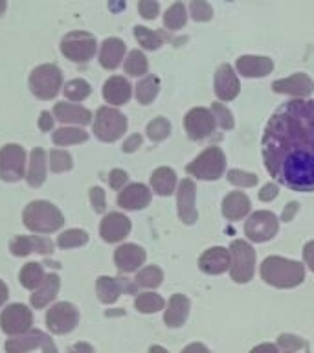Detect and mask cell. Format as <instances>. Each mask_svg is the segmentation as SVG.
<instances>
[{"instance_id": "cell-1", "label": "cell", "mask_w": 314, "mask_h": 353, "mask_svg": "<svg viewBox=\"0 0 314 353\" xmlns=\"http://www.w3.org/2000/svg\"><path fill=\"white\" fill-rule=\"evenodd\" d=\"M264 165L296 192L314 190V99H292L275 110L263 134Z\"/></svg>"}, {"instance_id": "cell-2", "label": "cell", "mask_w": 314, "mask_h": 353, "mask_svg": "<svg viewBox=\"0 0 314 353\" xmlns=\"http://www.w3.org/2000/svg\"><path fill=\"white\" fill-rule=\"evenodd\" d=\"M261 278L269 285H274L278 289H291L305 280V269L303 265L292 259L270 256L261 265Z\"/></svg>"}, {"instance_id": "cell-3", "label": "cell", "mask_w": 314, "mask_h": 353, "mask_svg": "<svg viewBox=\"0 0 314 353\" xmlns=\"http://www.w3.org/2000/svg\"><path fill=\"white\" fill-rule=\"evenodd\" d=\"M22 223L35 234H52L65 225V217L55 204L48 201H33L22 212Z\"/></svg>"}, {"instance_id": "cell-4", "label": "cell", "mask_w": 314, "mask_h": 353, "mask_svg": "<svg viewBox=\"0 0 314 353\" xmlns=\"http://www.w3.org/2000/svg\"><path fill=\"white\" fill-rule=\"evenodd\" d=\"M63 88V72L52 63L37 66L30 74V90L39 99H54Z\"/></svg>"}, {"instance_id": "cell-5", "label": "cell", "mask_w": 314, "mask_h": 353, "mask_svg": "<svg viewBox=\"0 0 314 353\" xmlns=\"http://www.w3.org/2000/svg\"><path fill=\"white\" fill-rule=\"evenodd\" d=\"M127 131V118L114 107H99L94 118V134L101 142H116Z\"/></svg>"}, {"instance_id": "cell-6", "label": "cell", "mask_w": 314, "mask_h": 353, "mask_svg": "<svg viewBox=\"0 0 314 353\" xmlns=\"http://www.w3.org/2000/svg\"><path fill=\"white\" fill-rule=\"evenodd\" d=\"M224 168L226 159L222 149L217 148V145H211V148L198 154L197 159L187 165L186 171L189 175L202 179V181H217L224 173Z\"/></svg>"}, {"instance_id": "cell-7", "label": "cell", "mask_w": 314, "mask_h": 353, "mask_svg": "<svg viewBox=\"0 0 314 353\" xmlns=\"http://www.w3.org/2000/svg\"><path fill=\"white\" fill-rule=\"evenodd\" d=\"M230 276L237 283H247L252 280L255 269V250L247 241L236 239L230 247Z\"/></svg>"}, {"instance_id": "cell-8", "label": "cell", "mask_w": 314, "mask_h": 353, "mask_svg": "<svg viewBox=\"0 0 314 353\" xmlns=\"http://www.w3.org/2000/svg\"><path fill=\"white\" fill-rule=\"evenodd\" d=\"M98 50V41L87 32L66 33L61 41V52L74 63H88Z\"/></svg>"}, {"instance_id": "cell-9", "label": "cell", "mask_w": 314, "mask_h": 353, "mask_svg": "<svg viewBox=\"0 0 314 353\" xmlns=\"http://www.w3.org/2000/svg\"><path fill=\"white\" fill-rule=\"evenodd\" d=\"M26 176V151L19 143H8L0 149V179L19 182Z\"/></svg>"}, {"instance_id": "cell-10", "label": "cell", "mask_w": 314, "mask_h": 353, "mask_svg": "<svg viewBox=\"0 0 314 353\" xmlns=\"http://www.w3.org/2000/svg\"><path fill=\"white\" fill-rule=\"evenodd\" d=\"M79 324V311L68 302H57L46 313V327L55 335H65Z\"/></svg>"}, {"instance_id": "cell-11", "label": "cell", "mask_w": 314, "mask_h": 353, "mask_svg": "<svg viewBox=\"0 0 314 353\" xmlns=\"http://www.w3.org/2000/svg\"><path fill=\"white\" fill-rule=\"evenodd\" d=\"M32 324L33 314L24 303H11L0 314V327L10 336L24 335L30 331Z\"/></svg>"}, {"instance_id": "cell-12", "label": "cell", "mask_w": 314, "mask_h": 353, "mask_svg": "<svg viewBox=\"0 0 314 353\" xmlns=\"http://www.w3.org/2000/svg\"><path fill=\"white\" fill-rule=\"evenodd\" d=\"M35 347H43V353H57L52 336L39 330H30L24 335H17L6 342V352L8 353H26Z\"/></svg>"}, {"instance_id": "cell-13", "label": "cell", "mask_w": 314, "mask_h": 353, "mask_svg": "<svg viewBox=\"0 0 314 353\" xmlns=\"http://www.w3.org/2000/svg\"><path fill=\"white\" fill-rule=\"evenodd\" d=\"M278 217L272 212H255L248 217L244 234L255 243L269 241L278 234Z\"/></svg>"}, {"instance_id": "cell-14", "label": "cell", "mask_w": 314, "mask_h": 353, "mask_svg": "<svg viewBox=\"0 0 314 353\" xmlns=\"http://www.w3.org/2000/svg\"><path fill=\"white\" fill-rule=\"evenodd\" d=\"M215 120L213 112L204 107H197L191 109L184 118V127H186L187 137L191 140H202V138L209 137L215 129Z\"/></svg>"}, {"instance_id": "cell-15", "label": "cell", "mask_w": 314, "mask_h": 353, "mask_svg": "<svg viewBox=\"0 0 314 353\" xmlns=\"http://www.w3.org/2000/svg\"><path fill=\"white\" fill-rule=\"evenodd\" d=\"M131 232V221L129 217L120 212H112L107 214L99 225V234L107 243H118L123 241Z\"/></svg>"}, {"instance_id": "cell-16", "label": "cell", "mask_w": 314, "mask_h": 353, "mask_svg": "<svg viewBox=\"0 0 314 353\" xmlns=\"http://www.w3.org/2000/svg\"><path fill=\"white\" fill-rule=\"evenodd\" d=\"M272 90L278 94L296 96V98H307L308 94L314 90V83L307 74L300 72V74H294L286 79H278V81L272 83Z\"/></svg>"}, {"instance_id": "cell-17", "label": "cell", "mask_w": 314, "mask_h": 353, "mask_svg": "<svg viewBox=\"0 0 314 353\" xmlns=\"http://www.w3.org/2000/svg\"><path fill=\"white\" fill-rule=\"evenodd\" d=\"M10 250L13 256L24 258L28 254L39 252V254H50L54 250V243L50 241L48 237L41 236H17L10 243Z\"/></svg>"}, {"instance_id": "cell-18", "label": "cell", "mask_w": 314, "mask_h": 353, "mask_svg": "<svg viewBox=\"0 0 314 353\" xmlns=\"http://www.w3.org/2000/svg\"><path fill=\"white\" fill-rule=\"evenodd\" d=\"M114 263L121 272H134L145 263V250L134 243H125L116 248Z\"/></svg>"}, {"instance_id": "cell-19", "label": "cell", "mask_w": 314, "mask_h": 353, "mask_svg": "<svg viewBox=\"0 0 314 353\" xmlns=\"http://www.w3.org/2000/svg\"><path fill=\"white\" fill-rule=\"evenodd\" d=\"M176 204H178V217L182 223L193 225L197 221V210H195V184L189 179H184L176 192Z\"/></svg>"}, {"instance_id": "cell-20", "label": "cell", "mask_w": 314, "mask_h": 353, "mask_svg": "<svg viewBox=\"0 0 314 353\" xmlns=\"http://www.w3.org/2000/svg\"><path fill=\"white\" fill-rule=\"evenodd\" d=\"M239 79L230 65H220L215 72V94L222 101H231L239 94Z\"/></svg>"}, {"instance_id": "cell-21", "label": "cell", "mask_w": 314, "mask_h": 353, "mask_svg": "<svg viewBox=\"0 0 314 353\" xmlns=\"http://www.w3.org/2000/svg\"><path fill=\"white\" fill-rule=\"evenodd\" d=\"M96 291H98V298L103 303H114L123 291L134 292L136 285H132L127 280L121 278H109V276H101L96 281Z\"/></svg>"}, {"instance_id": "cell-22", "label": "cell", "mask_w": 314, "mask_h": 353, "mask_svg": "<svg viewBox=\"0 0 314 353\" xmlns=\"http://www.w3.org/2000/svg\"><path fill=\"white\" fill-rule=\"evenodd\" d=\"M149 203H151V192L140 182L129 184L118 195V206L123 210H143L147 208Z\"/></svg>"}, {"instance_id": "cell-23", "label": "cell", "mask_w": 314, "mask_h": 353, "mask_svg": "<svg viewBox=\"0 0 314 353\" xmlns=\"http://www.w3.org/2000/svg\"><path fill=\"white\" fill-rule=\"evenodd\" d=\"M54 116L63 123H70V125H88L92 121L90 110L68 101H57L54 105Z\"/></svg>"}, {"instance_id": "cell-24", "label": "cell", "mask_w": 314, "mask_h": 353, "mask_svg": "<svg viewBox=\"0 0 314 353\" xmlns=\"http://www.w3.org/2000/svg\"><path fill=\"white\" fill-rule=\"evenodd\" d=\"M230 250L222 247H213L200 256L198 267L206 274H222L226 269H230Z\"/></svg>"}, {"instance_id": "cell-25", "label": "cell", "mask_w": 314, "mask_h": 353, "mask_svg": "<svg viewBox=\"0 0 314 353\" xmlns=\"http://www.w3.org/2000/svg\"><path fill=\"white\" fill-rule=\"evenodd\" d=\"M132 96V87L131 83L127 81L125 77L121 76H112L109 77L103 85V98L107 103L120 107L125 105Z\"/></svg>"}, {"instance_id": "cell-26", "label": "cell", "mask_w": 314, "mask_h": 353, "mask_svg": "<svg viewBox=\"0 0 314 353\" xmlns=\"http://www.w3.org/2000/svg\"><path fill=\"white\" fill-rule=\"evenodd\" d=\"M274 68L270 57L263 55H241L237 59V70L244 77H264Z\"/></svg>"}, {"instance_id": "cell-27", "label": "cell", "mask_w": 314, "mask_h": 353, "mask_svg": "<svg viewBox=\"0 0 314 353\" xmlns=\"http://www.w3.org/2000/svg\"><path fill=\"white\" fill-rule=\"evenodd\" d=\"M125 57V43L118 37L105 39L99 50V65L107 70H114Z\"/></svg>"}, {"instance_id": "cell-28", "label": "cell", "mask_w": 314, "mask_h": 353, "mask_svg": "<svg viewBox=\"0 0 314 353\" xmlns=\"http://www.w3.org/2000/svg\"><path fill=\"white\" fill-rule=\"evenodd\" d=\"M46 165H48V160H46V151L43 148H35L30 153V165H28L26 179L28 184L32 188L43 186V182L46 181Z\"/></svg>"}, {"instance_id": "cell-29", "label": "cell", "mask_w": 314, "mask_h": 353, "mask_svg": "<svg viewBox=\"0 0 314 353\" xmlns=\"http://www.w3.org/2000/svg\"><path fill=\"white\" fill-rule=\"evenodd\" d=\"M189 314V300L184 294H173L164 313V322L169 327H180Z\"/></svg>"}, {"instance_id": "cell-30", "label": "cell", "mask_w": 314, "mask_h": 353, "mask_svg": "<svg viewBox=\"0 0 314 353\" xmlns=\"http://www.w3.org/2000/svg\"><path fill=\"white\" fill-rule=\"evenodd\" d=\"M250 212V199L242 192L228 193L222 201V214L226 219L237 221Z\"/></svg>"}, {"instance_id": "cell-31", "label": "cell", "mask_w": 314, "mask_h": 353, "mask_svg": "<svg viewBox=\"0 0 314 353\" xmlns=\"http://www.w3.org/2000/svg\"><path fill=\"white\" fill-rule=\"evenodd\" d=\"M61 287V280L57 274H48L44 278V281L41 283L37 291L32 294V305L35 309H43L46 307L55 296H57V292H59Z\"/></svg>"}, {"instance_id": "cell-32", "label": "cell", "mask_w": 314, "mask_h": 353, "mask_svg": "<svg viewBox=\"0 0 314 353\" xmlns=\"http://www.w3.org/2000/svg\"><path fill=\"white\" fill-rule=\"evenodd\" d=\"M151 186L158 195L165 197L175 192L176 188V175L171 168H158L151 175Z\"/></svg>"}, {"instance_id": "cell-33", "label": "cell", "mask_w": 314, "mask_h": 353, "mask_svg": "<svg viewBox=\"0 0 314 353\" xmlns=\"http://www.w3.org/2000/svg\"><path fill=\"white\" fill-rule=\"evenodd\" d=\"M134 37L145 50H158L169 39L165 32H154V30L143 26L134 28Z\"/></svg>"}, {"instance_id": "cell-34", "label": "cell", "mask_w": 314, "mask_h": 353, "mask_svg": "<svg viewBox=\"0 0 314 353\" xmlns=\"http://www.w3.org/2000/svg\"><path fill=\"white\" fill-rule=\"evenodd\" d=\"M55 145H74V143H83L88 140V132L77 127H63L57 129L52 134Z\"/></svg>"}, {"instance_id": "cell-35", "label": "cell", "mask_w": 314, "mask_h": 353, "mask_svg": "<svg viewBox=\"0 0 314 353\" xmlns=\"http://www.w3.org/2000/svg\"><path fill=\"white\" fill-rule=\"evenodd\" d=\"M46 274H44L43 265L37 263V261H30L22 267L21 270V283L22 287L26 289H39L41 283L44 281Z\"/></svg>"}, {"instance_id": "cell-36", "label": "cell", "mask_w": 314, "mask_h": 353, "mask_svg": "<svg viewBox=\"0 0 314 353\" xmlns=\"http://www.w3.org/2000/svg\"><path fill=\"white\" fill-rule=\"evenodd\" d=\"M160 90V81L156 76H145L136 85V99L142 105H149L156 98Z\"/></svg>"}, {"instance_id": "cell-37", "label": "cell", "mask_w": 314, "mask_h": 353, "mask_svg": "<svg viewBox=\"0 0 314 353\" xmlns=\"http://www.w3.org/2000/svg\"><path fill=\"white\" fill-rule=\"evenodd\" d=\"M123 68H125V72L129 76H145L149 68L147 57H145L140 50H132L131 54L127 55L125 63H123Z\"/></svg>"}, {"instance_id": "cell-38", "label": "cell", "mask_w": 314, "mask_h": 353, "mask_svg": "<svg viewBox=\"0 0 314 353\" xmlns=\"http://www.w3.org/2000/svg\"><path fill=\"white\" fill-rule=\"evenodd\" d=\"M134 305L140 313H156L160 309H164V298L156 292H142L134 300Z\"/></svg>"}, {"instance_id": "cell-39", "label": "cell", "mask_w": 314, "mask_h": 353, "mask_svg": "<svg viewBox=\"0 0 314 353\" xmlns=\"http://www.w3.org/2000/svg\"><path fill=\"white\" fill-rule=\"evenodd\" d=\"M136 285L145 287V289H154V287H158L164 280V272L162 269H158L156 265H149L145 269H142L136 274Z\"/></svg>"}, {"instance_id": "cell-40", "label": "cell", "mask_w": 314, "mask_h": 353, "mask_svg": "<svg viewBox=\"0 0 314 353\" xmlns=\"http://www.w3.org/2000/svg\"><path fill=\"white\" fill-rule=\"evenodd\" d=\"M63 92H65L66 99H72L74 103H77V101H83V99H87L90 96L92 87L85 79H72V81L66 83Z\"/></svg>"}, {"instance_id": "cell-41", "label": "cell", "mask_w": 314, "mask_h": 353, "mask_svg": "<svg viewBox=\"0 0 314 353\" xmlns=\"http://www.w3.org/2000/svg\"><path fill=\"white\" fill-rule=\"evenodd\" d=\"M187 21L186 15V8L182 2H175V4L171 6L169 10L165 11L164 15V26L167 30H180Z\"/></svg>"}, {"instance_id": "cell-42", "label": "cell", "mask_w": 314, "mask_h": 353, "mask_svg": "<svg viewBox=\"0 0 314 353\" xmlns=\"http://www.w3.org/2000/svg\"><path fill=\"white\" fill-rule=\"evenodd\" d=\"M88 243V234L85 230H79V228H72V230L63 232L59 237H57V247L61 248H77L87 245Z\"/></svg>"}, {"instance_id": "cell-43", "label": "cell", "mask_w": 314, "mask_h": 353, "mask_svg": "<svg viewBox=\"0 0 314 353\" xmlns=\"http://www.w3.org/2000/svg\"><path fill=\"white\" fill-rule=\"evenodd\" d=\"M50 170L54 173H65V171H70L74 162H72V157L68 151H63V149H54L50 151V160H48Z\"/></svg>"}, {"instance_id": "cell-44", "label": "cell", "mask_w": 314, "mask_h": 353, "mask_svg": "<svg viewBox=\"0 0 314 353\" xmlns=\"http://www.w3.org/2000/svg\"><path fill=\"white\" fill-rule=\"evenodd\" d=\"M171 132V123L165 118H154L147 125V137L153 142H162L165 138L169 137Z\"/></svg>"}, {"instance_id": "cell-45", "label": "cell", "mask_w": 314, "mask_h": 353, "mask_svg": "<svg viewBox=\"0 0 314 353\" xmlns=\"http://www.w3.org/2000/svg\"><path fill=\"white\" fill-rule=\"evenodd\" d=\"M189 10H191L193 21L197 22L211 21V17H213V10H211V6H209L206 0H191Z\"/></svg>"}, {"instance_id": "cell-46", "label": "cell", "mask_w": 314, "mask_h": 353, "mask_svg": "<svg viewBox=\"0 0 314 353\" xmlns=\"http://www.w3.org/2000/svg\"><path fill=\"white\" fill-rule=\"evenodd\" d=\"M228 181L231 184L241 188H252L258 184V176L252 175V173H247V171H239V170H230L228 171Z\"/></svg>"}, {"instance_id": "cell-47", "label": "cell", "mask_w": 314, "mask_h": 353, "mask_svg": "<svg viewBox=\"0 0 314 353\" xmlns=\"http://www.w3.org/2000/svg\"><path fill=\"white\" fill-rule=\"evenodd\" d=\"M211 112H213L215 120L222 129H231L233 127V118H231V112L226 109L222 103H213L211 105Z\"/></svg>"}, {"instance_id": "cell-48", "label": "cell", "mask_w": 314, "mask_h": 353, "mask_svg": "<svg viewBox=\"0 0 314 353\" xmlns=\"http://www.w3.org/2000/svg\"><path fill=\"white\" fill-rule=\"evenodd\" d=\"M138 11H140V15H142L143 19L153 21V19H156V15L160 13V4L156 0H140Z\"/></svg>"}, {"instance_id": "cell-49", "label": "cell", "mask_w": 314, "mask_h": 353, "mask_svg": "<svg viewBox=\"0 0 314 353\" xmlns=\"http://www.w3.org/2000/svg\"><path fill=\"white\" fill-rule=\"evenodd\" d=\"M90 203H92L94 210H96L98 214H103L105 208H107V197H105L103 188H90Z\"/></svg>"}, {"instance_id": "cell-50", "label": "cell", "mask_w": 314, "mask_h": 353, "mask_svg": "<svg viewBox=\"0 0 314 353\" xmlns=\"http://www.w3.org/2000/svg\"><path fill=\"white\" fill-rule=\"evenodd\" d=\"M278 346L283 347L285 352H296V350L305 346V342H303L300 336L280 335V339H278Z\"/></svg>"}, {"instance_id": "cell-51", "label": "cell", "mask_w": 314, "mask_h": 353, "mask_svg": "<svg viewBox=\"0 0 314 353\" xmlns=\"http://www.w3.org/2000/svg\"><path fill=\"white\" fill-rule=\"evenodd\" d=\"M127 181H129V176L123 170H112L109 173V184L112 190H123Z\"/></svg>"}, {"instance_id": "cell-52", "label": "cell", "mask_w": 314, "mask_h": 353, "mask_svg": "<svg viewBox=\"0 0 314 353\" xmlns=\"http://www.w3.org/2000/svg\"><path fill=\"white\" fill-rule=\"evenodd\" d=\"M54 123H55V118L50 112H41V116H39V129L43 132H48L54 129Z\"/></svg>"}, {"instance_id": "cell-53", "label": "cell", "mask_w": 314, "mask_h": 353, "mask_svg": "<svg viewBox=\"0 0 314 353\" xmlns=\"http://www.w3.org/2000/svg\"><path fill=\"white\" fill-rule=\"evenodd\" d=\"M278 192H280V190H278L275 184H266V186H263V190L259 192V199L264 201V203H269V201L278 197Z\"/></svg>"}, {"instance_id": "cell-54", "label": "cell", "mask_w": 314, "mask_h": 353, "mask_svg": "<svg viewBox=\"0 0 314 353\" xmlns=\"http://www.w3.org/2000/svg\"><path fill=\"white\" fill-rule=\"evenodd\" d=\"M140 145H142V134H132V137L127 138L125 143H123V151H125V153H132V151H136Z\"/></svg>"}, {"instance_id": "cell-55", "label": "cell", "mask_w": 314, "mask_h": 353, "mask_svg": "<svg viewBox=\"0 0 314 353\" xmlns=\"http://www.w3.org/2000/svg\"><path fill=\"white\" fill-rule=\"evenodd\" d=\"M303 259L305 263L308 265V269L314 272V241H308L305 247H303Z\"/></svg>"}, {"instance_id": "cell-56", "label": "cell", "mask_w": 314, "mask_h": 353, "mask_svg": "<svg viewBox=\"0 0 314 353\" xmlns=\"http://www.w3.org/2000/svg\"><path fill=\"white\" fill-rule=\"evenodd\" d=\"M68 353H96V352H94V347L90 346V344H87V342H77V344H74V346L68 350Z\"/></svg>"}, {"instance_id": "cell-57", "label": "cell", "mask_w": 314, "mask_h": 353, "mask_svg": "<svg viewBox=\"0 0 314 353\" xmlns=\"http://www.w3.org/2000/svg\"><path fill=\"white\" fill-rule=\"evenodd\" d=\"M250 353H280L278 352V346H274V344H259V346H255Z\"/></svg>"}, {"instance_id": "cell-58", "label": "cell", "mask_w": 314, "mask_h": 353, "mask_svg": "<svg viewBox=\"0 0 314 353\" xmlns=\"http://www.w3.org/2000/svg\"><path fill=\"white\" fill-rule=\"evenodd\" d=\"M182 353H209L208 347L204 346V344H198V342H195V344H189L187 347H184L182 350Z\"/></svg>"}, {"instance_id": "cell-59", "label": "cell", "mask_w": 314, "mask_h": 353, "mask_svg": "<svg viewBox=\"0 0 314 353\" xmlns=\"http://www.w3.org/2000/svg\"><path fill=\"white\" fill-rule=\"evenodd\" d=\"M297 210V204L296 203H291L286 206V210H283V221H291L292 215L296 214Z\"/></svg>"}, {"instance_id": "cell-60", "label": "cell", "mask_w": 314, "mask_h": 353, "mask_svg": "<svg viewBox=\"0 0 314 353\" xmlns=\"http://www.w3.org/2000/svg\"><path fill=\"white\" fill-rule=\"evenodd\" d=\"M8 296H10V291H8V285H6L4 281L0 280V307L4 305L6 300H8Z\"/></svg>"}, {"instance_id": "cell-61", "label": "cell", "mask_w": 314, "mask_h": 353, "mask_svg": "<svg viewBox=\"0 0 314 353\" xmlns=\"http://www.w3.org/2000/svg\"><path fill=\"white\" fill-rule=\"evenodd\" d=\"M149 353H167V350H164L162 346H151Z\"/></svg>"}, {"instance_id": "cell-62", "label": "cell", "mask_w": 314, "mask_h": 353, "mask_svg": "<svg viewBox=\"0 0 314 353\" xmlns=\"http://www.w3.org/2000/svg\"><path fill=\"white\" fill-rule=\"evenodd\" d=\"M6 13V0H0V17Z\"/></svg>"}, {"instance_id": "cell-63", "label": "cell", "mask_w": 314, "mask_h": 353, "mask_svg": "<svg viewBox=\"0 0 314 353\" xmlns=\"http://www.w3.org/2000/svg\"><path fill=\"white\" fill-rule=\"evenodd\" d=\"M285 353H294V352H285Z\"/></svg>"}]
</instances>
